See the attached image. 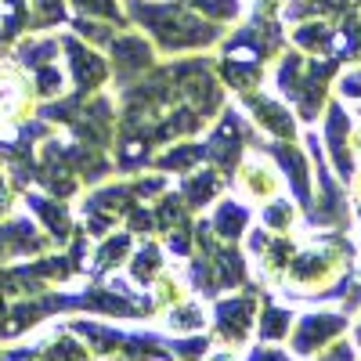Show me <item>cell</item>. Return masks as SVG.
<instances>
[{"mask_svg": "<svg viewBox=\"0 0 361 361\" xmlns=\"http://www.w3.org/2000/svg\"><path fill=\"white\" fill-rule=\"evenodd\" d=\"M243 185H246L250 195H257V199H271V195L279 192V177L271 173L267 166H246V170H243Z\"/></svg>", "mask_w": 361, "mask_h": 361, "instance_id": "6da1fadb", "label": "cell"}, {"mask_svg": "<svg viewBox=\"0 0 361 361\" xmlns=\"http://www.w3.org/2000/svg\"><path fill=\"white\" fill-rule=\"evenodd\" d=\"M354 141H357V152H361V130H357V137H354Z\"/></svg>", "mask_w": 361, "mask_h": 361, "instance_id": "7a4b0ae2", "label": "cell"}]
</instances>
